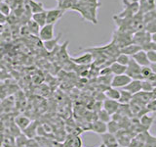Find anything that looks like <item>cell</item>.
Segmentation results:
<instances>
[{
    "mask_svg": "<svg viewBox=\"0 0 156 147\" xmlns=\"http://www.w3.org/2000/svg\"><path fill=\"white\" fill-rule=\"evenodd\" d=\"M101 6V4H86V3H81L78 1L76 6L72 9V11L78 12L83 20H85L87 22L93 23L94 24H98V9Z\"/></svg>",
    "mask_w": 156,
    "mask_h": 147,
    "instance_id": "1",
    "label": "cell"
},
{
    "mask_svg": "<svg viewBox=\"0 0 156 147\" xmlns=\"http://www.w3.org/2000/svg\"><path fill=\"white\" fill-rule=\"evenodd\" d=\"M133 40V33L127 32H121L116 29L112 33V40L115 45L119 49L123 48L127 45H130Z\"/></svg>",
    "mask_w": 156,
    "mask_h": 147,
    "instance_id": "2",
    "label": "cell"
},
{
    "mask_svg": "<svg viewBox=\"0 0 156 147\" xmlns=\"http://www.w3.org/2000/svg\"><path fill=\"white\" fill-rule=\"evenodd\" d=\"M141 67L136 63L133 58L130 59V62L127 66L126 75L130 77L132 80H138V81H144L143 77H141Z\"/></svg>",
    "mask_w": 156,
    "mask_h": 147,
    "instance_id": "3",
    "label": "cell"
},
{
    "mask_svg": "<svg viewBox=\"0 0 156 147\" xmlns=\"http://www.w3.org/2000/svg\"><path fill=\"white\" fill-rule=\"evenodd\" d=\"M151 41V34L148 33L145 31H140V32H136L133 33V40H132V43L136 44V45H139L143 47Z\"/></svg>",
    "mask_w": 156,
    "mask_h": 147,
    "instance_id": "4",
    "label": "cell"
},
{
    "mask_svg": "<svg viewBox=\"0 0 156 147\" xmlns=\"http://www.w3.org/2000/svg\"><path fill=\"white\" fill-rule=\"evenodd\" d=\"M131 81H132V78L127 76L126 74H124V75H119V76H114L112 77L110 85L111 87H114V88H124L127 85H129Z\"/></svg>",
    "mask_w": 156,
    "mask_h": 147,
    "instance_id": "5",
    "label": "cell"
},
{
    "mask_svg": "<svg viewBox=\"0 0 156 147\" xmlns=\"http://www.w3.org/2000/svg\"><path fill=\"white\" fill-rule=\"evenodd\" d=\"M54 27L55 24H45L44 27L40 28V32H39L38 37L39 39L44 42V41H48L50 39L54 38Z\"/></svg>",
    "mask_w": 156,
    "mask_h": 147,
    "instance_id": "6",
    "label": "cell"
},
{
    "mask_svg": "<svg viewBox=\"0 0 156 147\" xmlns=\"http://www.w3.org/2000/svg\"><path fill=\"white\" fill-rule=\"evenodd\" d=\"M70 61L78 66H88L94 61V56L90 52H87L79 57H70Z\"/></svg>",
    "mask_w": 156,
    "mask_h": 147,
    "instance_id": "7",
    "label": "cell"
},
{
    "mask_svg": "<svg viewBox=\"0 0 156 147\" xmlns=\"http://www.w3.org/2000/svg\"><path fill=\"white\" fill-rule=\"evenodd\" d=\"M63 14H65V12L60 8L47 10V24H55L63 16Z\"/></svg>",
    "mask_w": 156,
    "mask_h": 147,
    "instance_id": "8",
    "label": "cell"
},
{
    "mask_svg": "<svg viewBox=\"0 0 156 147\" xmlns=\"http://www.w3.org/2000/svg\"><path fill=\"white\" fill-rule=\"evenodd\" d=\"M140 11V3H136L130 6L124 7V10L120 12L117 16L119 18H133L136 14H138Z\"/></svg>",
    "mask_w": 156,
    "mask_h": 147,
    "instance_id": "9",
    "label": "cell"
},
{
    "mask_svg": "<svg viewBox=\"0 0 156 147\" xmlns=\"http://www.w3.org/2000/svg\"><path fill=\"white\" fill-rule=\"evenodd\" d=\"M102 145L105 147H118V141L115 134H109V132H105L104 134H101Z\"/></svg>",
    "mask_w": 156,
    "mask_h": 147,
    "instance_id": "10",
    "label": "cell"
},
{
    "mask_svg": "<svg viewBox=\"0 0 156 147\" xmlns=\"http://www.w3.org/2000/svg\"><path fill=\"white\" fill-rule=\"evenodd\" d=\"M147 132H148V130H145L144 132H140V134H138L136 135H135L133 138L131 139L128 147H144Z\"/></svg>",
    "mask_w": 156,
    "mask_h": 147,
    "instance_id": "11",
    "label": "cell"
},
{
    "mask_svg": "<svg viewBox=\"0 0 156 147\" xmlns=\"http://www.w3.org/2000/svg\"><path fill=\"white\" fill-rule=\"evenodd\" d=\"M131 58H133L140 67H148L150 65V62L147 58V54H146V52L143 50V49L140 50L138 53H136L135 55H133Z\"/></svg>",
    "mask_w": 156,
    "mask_h": 147,
    "instance_id": "12",
    "label": "cell"
},
{
    "mask_svg": "<svg viewBox=\"0 0 156 147\" xmlns=\"http://www.w3.org/2000/svg\"><path fill=\"white\" fill-rule=\"evenodd\" d=\"M115 136H116L117 141H118V144L120 146H125V147L129 146L130 141L132 139V136L130 135V132L120 130L119 131H117Z\"/></svg>",
    "mask_w": 156,
    "mask_h": 147,
    "instance_id": "13",
    "label": "cell"
},
{
    "mask_svg": "<svg viewBox=\"0 0 156 147\" xmlns=\"http://www.w3.org/2000/svg\"><path fill=\"white\" fill-rule=\"evenodd\" d=\"M120 107V103L116 100H111V99H105L104 101V109L108 113L110 116H112L115 113H117Z\"/></svg>",
    "mask_w": 156,
    "mask_h": 147,
    "instance_id": "14",
    "label": "cell"
},
{
    "mask_svg": "<svg viewBox=\"0 0 156 147\" xmlns=\"http://www.w3.org/2000/svg\"><path fill=\"white\" fill-rule=\"evenodd\" d=\"M122 89H125L127 91H129L132 95H135L136 93H139L141 91V81L138 80H132L129 85H127L124 88Z\"/></svg>",
    "mask_w": 156,
    "mask_h": 147,
    "instance_id": "15",
    "label": "cell"
},
{
    "mask_svg": "<svg viewBox=\"0 0 156 147\" xmlns=\"http://www.w3.org/2000/svg\"><path fill=\"white\" fill-rule=\"evenodd\" d=\"M91 130L98 134H104L105 132H107V126L105 123L101 122L100 120H97L92 124Z\"/></svg>",
    "mask_w": 156,
    "mask_h": 147,
    "instance_id": "16",
    "label": "cell"
},
{
    "mask_svg": "<svg viewBox=\"0 0 156 147\" xmlns=\"http://www.w3.org/2000/svg\"><path fill=\"white\" fill-rule=\"evenodd\" d=\"M31 19L40 28L44 27L45 24H47V10H45V11H43V12H40V13L32 14Z\"/></svg>",
    "mask_w": 156,
    "mask_h": 147,
    "instance_id": "17",
    "label": "cell"
},
{
    "mask_svg": "<svg viewBox=\"0 0 156 147\" xmlns=\"http://www.w3.org/2000/svg\"><path fill=\"white\" fill-rule=\"evenodd\" d=\"M140 50H141V47L139 45H136L134 43H131L130 45H127L123 48L120 49V53L122 54H126L130 57H132L133 55H135L136 53H138Z\"/></svg>",
    "mask_w": 156,
    "mask_h": 147,
    "instance_id": "18",
    "label": "cell"
},
{
    "mask_svg": "<svg viewBox=\"0 0 156 147\" xmlns=\"http://www.w3.org/2000/svg\"><path fill=\"white\" fill-rule=\"evenodd\" d=\"M28 8L30 10L31 14H36V13H40L45 11L44 9V5L42 2L35 1V0H28Z\"/></svg>",
    "mask_w": 156,
    "mask_h": 147,
    "instance_id": "19",
    "label": "cell"
},
{
    "mask_svg": "<svg viewBox=\"0 0 156 147\" xmlns=\"http://www.w3.org/2000/svg\"><path fill=\"white\" fill-rule=\"evenodd\" d=\"M109 67H110L112 75H115V76L124 75V74H126V71H127V66H123L115 61L112 62Z\"/></svg>",
    "mask_w": 156,
    "mask_h": 147,
    "instance_id": "20",
    "label": "cell"
},
{
    "mask_svg": "<svg viewBox=\"0 0 156 147\" xmlns=\"http://www.w3.org/2000/svg\"><path fill=\"white\" fill-rule=\"evenodd\" d=\"M61 36H62V33H60L57 37H54L52 39H50V40H48V41H44L43 42V45L44 47H45V49L47 51H53L54 49L57 48L58 46V40L61 39Z\"/></svg>",
    "mask_w": 156,
    "mask_h": 147,
    "instance_id": "21",
    "label": "cell"
},
{
    "mask_svg": "<svg viewBox=\"0 0 156 147\" xmlns=\"http://www.w3.org/2000/svg\"><path fill=\"white\" fill-rule=\"evenodd\" d=\"M67 45H68V41H66L60 47V50H58V58H60V60L62 62H66V61L68 62V60H70V57L68 55L67 50H66Z\"/></svg>",
    "mask_w": 156,
    "mask_h": 147,
    "instance_id": "22",
    "label": "cell"
},
{
    "mask_svg": "<svg viewBox=\"0 0 156 147\" xmlns=\"http://www.w3.org/2000/svg\"><path fill=\"white\" fill-rule=\"evenodd\" d=\"M27 28L28 32H30L31 34H33V36H37L39 34V32H40V27H39L32 19L28 20V21H27Z\"/></svg>",
    "mask_w": 156,
    "mask_h": 147,
    "instance_id": "23",
    "label": "cell"
},
{
    "mask_svg": "<svg viewBox=\"0 0 156 147\" xmlns=\"http://www.w3.org/2000/svg\"><path fill=\"white\" fill-rule=\"evenodd\" d=\"M132 99H133V95L129 91H127L125 89L120 90V98L118 100L120 104H130Z\"/></svg>",
    "mask_w": 156,
    "mask_h": 147,
    "instance_id": "24",
    "label": "cell"
},
{
    "mask_svg": "<svg viewBox=\"0 0 156 147\" xmlns=\"http://www.w3.org/2000/svg\"><path fill=\"white\" fill-rule=\"evenodd\" d=\"M105 93V95L108 97V99H111V100L118 101L120 98V90H118L117 88H114V87H111V86L108 87Z\"/></svg>",
    "mask_w": 156,
    "mask_h": 147,
    "instance_id": "25",
    "label": "cell"
},
{
    "mask_svg": "<svg viewBox=\"0 0 156 147\" xmlns=\"http://www.w3.org/2000/svg\"><path fill=\"white\" fill-rule=\"evenodd\" d=\"M15 122H16V125L21 129L22 130H24L27 129V127L30 125V120L28 119L27 117H24V116H22V117H18L16 118V120H15Z\"/></svg>",
    "mask_w": 156,
    "mask_h": 147,
    "instance_id": "26",
    "label": "cell"
},
{
    "mask_svg": "<svg viewBox=\"0 0 156 147\" xmlns=\"http://www.w3.org/2000/svg\"><path fill=\"white\" fill-rule=\"evenodd\" d=\"M153 122H154V118L153 117H151V116H148V115H143L140 117V123L141 125H143L146 130H149V127L152 126L153 124Z\"/></svg>",
    "mask_w": 156,
    "mask_h": 147,
    "instance_id": "27",
    "label": "cell"
},
{
    "mask_svg": "<svg viewBox=\"0 0 156 147\" xmlns=\"http://www.w3.org/2000/svg\"><path fill=\"white\" fill-rule=\"evenodd\" d=\"M77 3H78V0H65V1L62 3L61 6L58 8H60L63 12H66V11H68V10H72L76 6Z\"/></svg>",
    "mask_w": 156,
    "mask_h": 147,
    "instance_id": "28",
    "label": "cell"
},
{
    "mask_svg": "<svg viewBox=\"0 0 156 147\" xmlns=\"http://www.w3.org/2000/svg\"><path fill=\"white\" fill-rule=\"evenodd\" d=\"M106 126H107V132H109V134H116L117 131L120 130V126L116 121L111 120V121H109L108 123H107Z\"/></svg>",
    "mask_w": 156,
    "mask_h": 147,
    "instance_id": "29",
    "label": "cell"
},
{
    "mask_svg": "<svg viewBox=\"0 0 156 147\" xmlns=\"http://www.w3.org/2000/svg\"><path fill=\"white\" fill-rule=\"evenodd\" d=\"M130 59H131L130 56L126 55V54H122V53H120L119 55L116 57L115 62L119 63V64H121V65H123V66H128V64H129V62H130Z\"/></svg>",
    "mask_w": 156,
    "mask_h": 147,
    "instance_id": "30",
    "label": "cell"
},
{
    "mask_svg": "<svg viewBox=\"0 0 156 147\" xmlns=\"http://www.w3.org/2000/svg\"><path fill=\"white\" fill-rule=\"evenodd\" d=\"M98 120H100L101 122L105 123V124H107L109 121H111V116L105 109H101L99 112V114H98Z\"/></svg>",
    "mask_w": 156,
    "mask_h": 147,
    "instance_id": "31",
    "label": "cell"
},
{
    "mask_svg": "<svg viewBox=\"0 0 156 147\" xmlns=\"http://www.w3.org/2000/svg\"><path fill=\"white\" fill-rule=\"evenodd\" d=\"M144 147H156V136L151 135L149 132H147Z\"/></svg>",
    "mask_w": 156,
    "mask_h": 147,
    "instance_id": "32",
    "label": "cell"
},
{
    "mask_svg": "<svg viewBox=\"0 0 156 147\" xmlns=\"http://www.w3.org/2000/svg\"><path fill=\"white\" fill-rule=\"evenodd\" d=\"M153 89H154V86H153V85L150 81H146V80L141 81V91H144V92H152Z\"/></svg>",
    "mask_w": 156,
    "mask_h": 147,
    "instance_id": "33",
    "label": "cell"
},
{
    "mask_svg": "<svg viewBox=\"0 0 156 147\" xmlns=\"http://www.w3.org/2000/svg\"><path fill=\"white\" fill-rule=\"evenodd\" d=\"M11 7L6 2H0V13H2L6 16H9L10 13H11Z\"/></svg>",
    "mask_w": 156,
    "mask_h": 147,
    "instance_id": "34",
    "label": "cell"
},
{
    "mask_svg": "<svg viewBox=\"0 0 156 147\" xmlns=\"http://www.w3.org/2000/svg\"><path fill=\"white\" fill-rule=\"evenodd\" d=\"M141 77H143L144 80H147V78L152 75V71H151V69L148 67H141Z\"/></svg>",
    "mask_w": 156,
    "mask_h": 147,
    "instance_id": "35",
    "label": "cell"
},
{
    "mask_svg": "<svg viewBox=\"0 0 156 147\" xmlns=\"http://www.w3.org/2000/svg\"><path fill=\"white\" fill-rule=\"evenodd\" d=\"M145 109L148 112H156V99L150 100L149 102L146 103L145 105Z\"/></svg>",
    "mask_w": 156,
    "mask_h": 147,
    "instance_id": "36",
    "label": "cell"
},
{
    "mask_svg": "<svg viewBox=\"0 0 156 147\" xmlns=\"http://www.w3.org/2000/svg\"><path fill=\"white\" fill-rule=\"evenodd\" d=\"M145 32H147L150 34L156 33V22L146 24V26H145Z\"/></svg>",
    "mask_w": 156,
    "mask_h": 147,
    "instance_id": "37",
    "label": "cell"
},
{
    "mask_svg": "<svg viewBox=\"0 0 156 147\" xmlns=\"http://www.w3.org/2000/svg\"><path fill=\"white\" fill-rule=\"evenodd\" d=\"M81 146H82V141L80 137L78 136H75L69 143V147H81Z\"/></svg>",
    "mask_w": 156,
    "mask_h": 147,
    "instance_id": "38",
    "label": "cell"
},
{
    "mask_svg": "<svg viewBox=\"0 0 156 147\" xmlns=\"http://www.w3.org/2000/svg\"><path fill=\"white\" fill-rule=\"evenodd\" d=\"M147 54V58L148 60L151 63H156V51L155 50H151V51H147L146 52Z\"/></svg>",
    "mask_w": 156,
    "mask_h": 147,
    "instance_id": "39",
    "label": "cell"
},
{
    "mask_svg": "<svg viewBox=\"0 0 156 147\" xmlns=\"http://www.w3.org/2000/svg\"><path fill=\"white\" fill-rule=\"evenodd\" d=\"M100 75L102 76V77L111 76L112 73H111V70H110V67H105L104 69H101V70L100 71Z\"/></svg>",
    "mask_w": 156,
    "mask_h": 147,
    "instance_id": "40",
    "label": "cell"
},
{
    "mask_svg": "<svg viewBox=\"0 0 156 147\" xmlns=\"http://www.w3.org/2000/svg\"><path fill=\"white\" fill-rule=\"evenodd\" d=\"M136 3H140V0H122V4L124 5V7L130 6Z\"/></svg>",
    "mask_w": 156,
    "mask_h": 147,
    "instance_id": "41",
    "label": "cell"
},
{
    "mask_svg": "<svg viewBox=\"0 0 156 147\" xmlns=\"http://www.w3.org/2000/svg\"><path fill=\"white\" fill-rule=\"evenodd\" d=\"M8 22V16H6V15H4L2 13H0V24H6Z\"/></svg>",
    "mask_w": 156,
    "mask_h": 147,
    "instance_id": "42",
    "label": "cell"
},
{
    "mask_svg": "<svg viewBox=\"0 0 156 147\" xmlns=\"http://www.w3.org/2000/svg\"><path fill=\"white\" fill-rule=\"evenodd\" d=\"M18 1L19 0H5L4 2H6L10 7H11V9L12 8H14V7H16V5H17V3H18ZM18 6V5H17Z\"/></svg>",
    "mask_w": 156,
    "mask_h": 147,
    "instance_id": "43",
    "label": "cell"
},
{
    "mask_svg": "<svg viewBox=\"0 0 156 147\" xmlns=\"http://www.w3.org/2000/svg\"><path fill=\"white\" fill-rule=\"evenodd\" d=\"M78 1L81 3H86V4H96V5L101 4L98 0H78Z\"/></svg>",
    "mask_w": 156,
    "mask_h": 147,
    "instance_id": "44",
    "label": "cell"
},
{
    "mask_svg": "<svg viewBox=\"0 0 156 147\" xmlns=\"http://www.w3.org/2000/svg\"><path fill=\"white\" fill-rule=\"evenodd\" d=\"M149 68L151 69L153 74H156V63H151L149 65Z\"/></svg>",
    "mask_w": 156,
    "mask_h": 147,
    "instance_id": "45",
    "label": "cell"
},
{
    "mask_svg": "<svg viewBox=\"0 0 156 147\" xmlns=\"http://www.w3.org/2000/svg\"><path fill=\"white\" fill-rule=\"evenodd\" d=\"M3 33H4V26L3 24H0V39L2 38Z\"/></svg>",
    "mask_w": 156,
    "mask_h": 147,
    "instance_id": "46",
    "label": "cell"
},
{
    "mask_svg": "<svg viewBox=\"0 0 156 147\" xmlns=\"http://www.w3.org/2000/svg\"><path fill=\"white\" fill-rule=\"evenodd\" d=\"M56 1H57V3H58V7H60L61 5H62V3L63 1H65V0H56Z\"/></svg>",
    "mask_w": 156,
    "mask_h": 147,
    "instance_id": "47",
    "label": "cell"
},
{
    "mask_svg": "<svg viewBox=\"0 0 156 147\" xmlns=\"http://www.w3.org/2000/svg\"><path fill=\"white\" fill-rule=\"evenodd\" d=\"M118 147H125V146H120V145H119V146H118Z\"/></svg>",
    "mask_w": 156,
    "mask_h": 147,
    "instance_id": "48",
    "label": "cell"
},
{
    "mask_svg": "<svg viewBox=\"0 0 156 147\" xmlns=\"http://www.w3.org/2000/svg\"><path fill=\"white\" fill-rule=\"evenodd\" d=\"M98 1H99V0H98Z\"/></svg>",
    "mask_w": 156,
    "mask_h": 147,
    "instance_id": "49",
    "label": "cell"
}]
</instances>
